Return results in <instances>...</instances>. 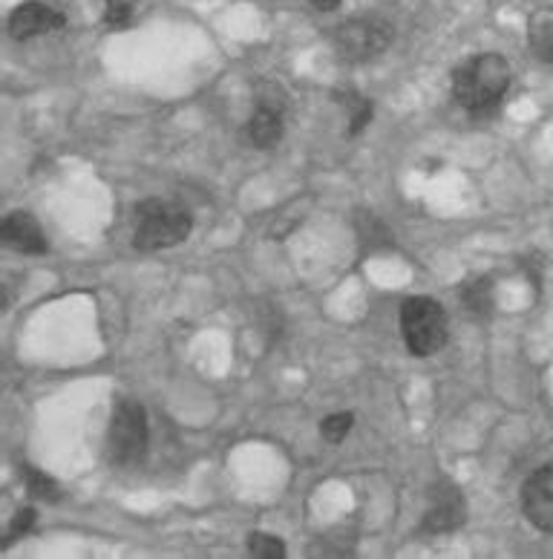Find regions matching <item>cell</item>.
I'll use <instances>...</instances> for the list:
<instances>
[{
  "label": "cell",
  "instance_id": "obj_19",
  "mask_svg": "<svg viewBox=\"0 0 553 559\" xmlns=\"http://www.w3.org/2000/svg\"><path fill=\"white\" fill-rule=\"evenodd\" d=\"M130 17H133V9L124 0H107V15L105 21L110 26H128Z\"/></svg>",
  "mask_w": 553,
  "mask_h": 559
},
{
  "label": "cell",
  "instance_id": "obj_1",
  "mask_svg": "<svg viewBox=\"0 0 553 559\" xmlns=\"http://www.w3.org/2000/svg\"><path fill=\"white\" fill-rule=\"evenodd\" d=\"M507 90H510V64L496 52L467 58L465 64L453 72L456 102L476 116L496 110L505 102Z\"/></svg>",
  "mask_w": 553,
  "mask_h": 559
},
{
  "label": "cell",
  "instance_id": "obj_2",
  "mask_svg": "<svg viewBox=\"0 0 553 559\" xmlns=\"http://www.w3.org/2000/svg\"><path fill=\"white\" fill-rule=\"evenodd\" d=\"M193 228L191 211L168 200H145L136 205V237L139 251H161L188 240Z\"/></svg>",
  "mask_w": 553,
  "mask_h": 559
},
{
  "label": "cell",
  "instance_id": "obj_15",
  "mask_svg": "<svg viewBox=\"0 0 553 559\" xmlns=\"http://www.w3.org/2000/svg\"><path fill=\"white\" fill-rule=\"evenodd\" d=\"M21 476H24V485L29 490V496L44 499V502H61V488H58V481L52 476L35 471L29 464H21Z\"/></svg>",
  "mask_w": 553,
  "mask_h": 559
},
{
  "label": "cell",
  "instance_id": "obj_11",
  "mask_svg": "<svg viewBox=\"0 0 553 559\" xmlns=\"http://www.w3.org/2000/svg\"><path fill=\"white\" fill-rule=\"evenodd\" d=\"M282 110H274V107L254 105V112L249 119V139L254 147L260 151H268L282 139Z\"/></svg>",
  "mask_w": 553,
  "mask_h": 559
},
{
  "label": "cell",
  "instance_id": "obj_9",
  "mask_svg": "<svg viewBox=\"0 0 553 559\" xmlns=\"http://www.w3.org/2000/svg\"><path fill=\"white\" fill-rule=\"evenodd\" d=\"M0 237L9 248H15L21 254L44 257L49 251V242L40 231L38 219L33 214H24V211H15L0 223Z\"/></svg>",
  "mask_w": 553,
  "mask_h": 559
},
{
  "label": "cell",
  "instance_id": "obj_13",
  "mask_svg": "<svg viewBox=\"0 0 553 559\" xmlns=\"http://www.w3.org/2000/svg\"><path fill=\"white\" fill-rule=\"evenodd\" d=\"M528 44L539 61L553 64V12H545V15H539L530 21Z\"/></svg>",
  "mask_w": 553,
  "mask_h": 559
},
{
  "label": "cell",
  "instance_id": "obj_8",
  "mask_svg": "<svg viewBox=\"0 0 553 559\" xmlns=\"http://www.w3.org/2000/svg\"><path fill=\"white\" fill-rule=\"evenodd\" d=\"M521 511L542 534H553V462L528 476L521 488Z\"/></svg>",
  "mask_w": 553,
  "mask_h": 559
},
{
  "label": "cell",
  "instance_id": "obj_4",
  "mask_svg": "<svg viewBox=\"0 0 553 559\" xmlns=\"http://www.w3.org/2000/svg\"><path fill=\"white\" fill-rule=\"evenodd\" d=\"M395 38V29L384 17H352L335 29L332 44L340 61L346 64H366L372 58L384 56Z\"/></svg>",
  "mask_w": 553,
  "mask_h": 559
},
{
  "label": "cell",
  "instance_id": "obj_12",
  "mask_svg": "<svg viewBox=\"0 0 553 559\" xmlns=\"http://www.w3.org/2000/svg\"><path fill=\"white\" fill-rule=\"evenodd\" d=\"M354 231H358L363 251H386L395 242L389 225L377 214H372V211H358L354 214Z\"/></svg>",
  "mask_w": 553,
  "mask_h": 559
},
{
  "label": "cell",
  "instance_id": "obj_16",
  "mask_svg": "<svg viewBox=\"0 0 553 559\" xmlns=\"http://www.w3.org/2000/svg\"><path fill=\"white\" fill-rule=\"evenodd\" d=\"M249 554L257 559H282L286 557V543L277 539V536L257 531V534L249 536Z\"/></svg>",
  "mask_w": 553,
  "mask_h": 559
},
{
  "label": "cell",
  "instance_id": "obj_18",
  "mask_svg": "<svg viewBox=\"0 0 553 559\" xmlns=\"http://www.w3.org/2000/svg\"><path fill=\"white\" fill-rule=\"evenodd\" d=\"M35 520H38V513H35V508H21V511L12 516V522H9L7 527V536H3V548H9V545L15 543L17 536H24L33 531Z\"/></svg>",
  "mask_w": 553,
  "mask_h": 559
},
{
  "label": "cell",
  "instance_id": "obj_20",
  "mask_svg": "<svg viewBox=\"0 0 553 559\" xmlns=\"http://www.w3.org/2000/svg\"><path fill=\"white\" fill-rule=\"evenodd\" d=\"M314 9H321V12H335L340 7V0H312Z\"/></svg>",
  "mask_w": 553,
  "mask_h": 559
},
{
  "label": "cell",
  "instance_id": "obj_17",
  "mask_svg": "<svg viewBox=\"0 0 553 559\" xmlns=\"http://www.w3.org/2000/svg\"><path fill=\"white\" fill-rule=\"evenodd\" d=\"M352 427H354L352 413H332L329 418H323L321 436L329 441V444H340V441L352 432Z\"/></svg>",
  "mask_w": 553,
  "mask_h": 559
},
{
  "label": "cell",
  "instance_id": "obj_7",
  "mask_svg": "<svg viewBox=\"0 0 553 559\" xmlns=\"http://www.w3.org/2000/svg\"><path fill=\"white\" fill-rule=\"evenodd\" d=\"M67 24V17L61 9H56L47 0H29L21 7L12 9L9 15V35L15 40H33L40 35L58 33Z\"/></svg>",
  "mask_w": 553,
  "mask_h": 559
},
{
  "label": "cell",
  "instance_id": "obj_6",
  "mask_svg": "<svg viewBox=\"0 0 553 559\" xmlns=\"http://www.w3.org/2000/svg\"><path fill=\"white\" fill-rule=\"evenodd\" d=\"M467 520V502L465 493L453 485L449 479L435 481L430 493H426V511L421 527L426 534H453L465 525Z\"/></svg>",
  "mask_w": 553,
  "mask_h": 559
},
{
  "label": "cell",
  "instance_id": "obj_3",
  "mask_svg": "<svg viewBox=\"0 0 553 559\" xmlns=\"http://www.w3.org/2000/svg\"><path fill=\"white\" fill-rule=\"evenodd\" d=\"M401 332L416 358H430L447 344V312L433 297H409L401 306Z\"/></svg>",
  "mask_w": 553,
  "mask_h": 559
},
{
  "label": "cell",
  "instance_id": "obj_10",
  "mask_svg": "<svg viewBox=\"0 0 553 559\" xmlns=\"http://www.w3.org/2000/svg\"><path fill=\"white\" fill-rule=\"evenodd\" d=\"M458 295H461V306H465L470 318L488 320L493 314V306H496V283L488 274L465 280V286L458 288Z\"/></svg>",
  "mask_w": 553,
  "mask_h": 559
},
{
  "label": "cell",
  "instance_id": "obj_5",
  "mask_svg": "<svg viewBox=\"0 0 553 559\" xmlns=\"http://www.w3.org/2000/svg\"><path fill=\"white\" fill-rule=\"evenodd\" d=\"M147 439H151V430H147L145 407L136 401H119V407L112 409L110 432H107L112 462L128 467V464L145 459Z\"/></svg>",
  "mask_w": 553,
  "mask_h": 559
},
{
  "label": "cell",
  "instance_id": "obj_14",
  "mask_svg": "<svg viewBox=\"0 0 553 559\" xmlns=\"http://www.w3.org/2000/svg\"><path fill=\"white\" fill-rule=\"evenodd\" d=\"M337 98L344 102L346 112H349V128H346V133H349V136H361L369 121H372V110H375L372 102L358 96L354 90H344V93H337Z\"/></svg>",
  "mask_w": 553,
  "mask_h": 559
}]
</instances>
